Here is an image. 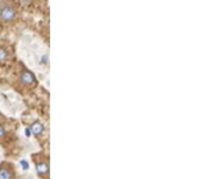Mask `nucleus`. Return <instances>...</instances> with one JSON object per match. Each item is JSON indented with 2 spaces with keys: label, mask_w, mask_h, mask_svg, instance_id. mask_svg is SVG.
<instances>
[{
  "label": "nucleus",
  "mask_w": 199,
  "mask_h": 179,
  "mask_svg": "<svg viewBox=\"0 0 199 179\" xmlns=\"http://www.w3.org/2000/svg\"><path fill=\"white\" fill-rule=\"evenodd\" d=\"M9 60V51L6 46H0V64H5Z\"/></svg>",
  "instance_id": "423d86ee"
},
{
  "label": "nucleus",
  "mask_w": 199,
  "mask_h": 179,
  "mask_svg": "<svg viewBox=\"0 0 199 179\" xmlns=\"http://www.w3.org/2000/svg\"><path fill=\"white\" fill-rule=\"evenodd\" d=\"M36 156H39V159L34 156V158H35L34 159L35 160V165H36V171L39 173L40 178L47 179L48 176H49V164H48V160L43 158L41 156V153L36 155Z\"/></svg>",
  "instance_id": "7ed1b4c3"
},
{
  "label": "nucleus",
  "mask_w": 199,
  "mask_h": 179,
  "mask_svg": "<svg viewBox=\"0 0 199 179\" xmlns=\"http://www.w3.org/2000/svg\"><path fill=\"white\" fill-rule=\"evenodd\" d=\"M30 132L33 134L34 136L39 137V139H42V136L46 133V128L43 126V123L39 121V120H35L33 123L30 125Z\"/></svg>",
  "instance_id": "39448f33"
},
{
  "label": "nucleus",
  "mask_w": 199,
  "mask_h": 179,
  "mask_svg": "<svg viewBox=\"0 0 199 179\" xmlns=\"http://www.w3.org/2000/svg\"><path fill=\"white\" fill-rule=\"evenodd\" d=\"M7 134H8V130H7L5 123L2 125V123L0 122V141H2L4 139H6Z\"/></svg>",
  "instance_id": "0eeeda50"
},
{
  "label": "nucleus",
  "mask_w": 199,
  "mask_h": 179,
  "mask_svg": "<svg viewBox=\"0 0 199 179\" xmlns=\"http://www.w3.org/2000/svg\"><path fill=\"white\" fill-rule=\"evenodd\" d=\"M19 8L15 2L0 1V28L14 26L19 20Z\"/></svg>",
  "instance_id": "f257e3e1"
},
{
  "label": "nucleus",
  "mask_w": 199,
  "mask_h": 179,
  "mask_svg": "<svg viewBox=\"0 0 199 179\" xmlns=\"http://www.w3.org/2000/svg\"><path fill=\"white\" fill-rule=\"evenodd\" d=\"M0 179H15V171L12 164L9 163L0 164Z\"/></svg>",
  "instance_id": "20e7f679"
},
{
  "label": "nucleus",
  "mask_w": 199,
  "mask_h": 179,
  "mask_svg": "<svg viewBox=\"0 0 199 179\" xmlns=\"http://www.w3.org/2000/svg\"><path fill=\"white\" fill-rule=\"evenodd\" d=\"M18 83H19L20 85H22L23 88H32V87H34L37 84L35 76H34L29 70H27L26 67H23L20 69Z\"/></svg>",
  "instance_id": "f03ea898"
}]
</instances>
